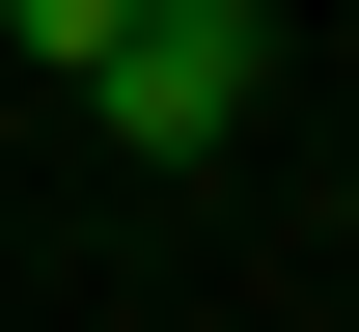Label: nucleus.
Listing matches in <instances>:
<instances>
[{
	"instance_id": "nucleus-1",
	"label": "nucleus",
	"mask_w": 359,
	"mask_h": 332,
	"mask_svg": "<svg viewBox=\"0 0 359 332\" xmlns=\"http://www.w3.org/2000/svg\"><path fill=\"white\" fill-rule=\"evenodd\" d=\"M83 111H111L138 166H222L249 139V0H138V28L83 55Z\"/></svg>"
},
{
	"instance_id": "nucleus-2",
	"label": "nucleus",
	"mask_w": 359,
	"mask_h": 332,
	"mask_svg": "<svg viewBox=\"0 0 359 332\" xmlns=\"http://www.w3.org/2000/svg\"><path fill=\"white\" fill-rule=\"evenodd\" d=\"M0 28H28V55H55V84H83V55H111V28H138V0H0Z\"/></svg>"
}]
</instances>
